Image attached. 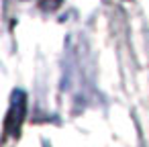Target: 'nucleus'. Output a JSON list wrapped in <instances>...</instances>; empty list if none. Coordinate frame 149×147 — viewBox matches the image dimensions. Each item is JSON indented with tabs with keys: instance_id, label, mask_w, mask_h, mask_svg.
<instances>
[{
	"instance_id": "obj_1",
	"label": "nucleus",
	"mask_w": 149,
	"mask_h": 147,
	"mask_svg": "<svg viewBox=\"0 0 149 147\" xmlns=\"http://www.w3.org/2000/svg\"><path fill=\"white\" fill-rule=\"evenodd\" d=\"M25 116H27V94L25 90L17 88L10 94V104L4 118V139H19Z\"/></svg>"
},
{
	"instance_id": "obj_2",
	"label": "nucleus",
	"mask_w": 149,
	"mask_h": 147,
	"mask_svg": "<svg viewBox=\"0 0 149 147\" xmlns=\"http://www.w3.org/2000/svg\"><path fill=\"white\" fill-rule=\"evenodd\" d=\"M39 2H41V8H43V10L53 13V10H57V8L61 6L63 0H39Z\"/></svg>"
}]
</instances>
